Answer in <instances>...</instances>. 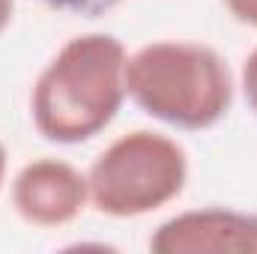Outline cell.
<instances>
[{
  "instance_id": "6",
  "label": "cell",
  "mask_w": 257,
  "mask_h": 254,
  "mask_svg": "<svg viewBox=\"0 0 257 254\" xmlns=\"http://www.w3.org/2000/svg\"><path fill=\"white\" fill-rule=\"evenodd\" d=\"M39 3L69 18H102L114 12L123 0H39Z\"/></svg>"
},
{
  "instance_id": "4",
  "label": "cell",
  "mask_w": 257,
  "mask_h": 254,
  "mask_svg": "<svg viewBox=\"0 0 257 254\" xmlns=\"http://www.w3.org/2000/svg\"><path fill=\"white\" fill-rule=\"evenodd\" d=\"M9 197L24 224L42 230L66 227L90 206L87 171L54 156L33 159L12 177Z\"/></svg>"
},
{
  "instance_id": "8",
  "label": "cell",
  "mask_w": 257,
  "mask_h": 254,
  "mask_svg": "<svg viewBox=\"0 0 257 254\" xmlns=\"http://www.w3.org/2000/svg\"><path fill=\"white\" fill-rule=\"evenodd\" d=\"M227 15L245 27H254L257 30V0H221Z\"/></svg>"
},
{
  "instance_id": "5",
  "label": "cell",
  "mask_w": 257,
  "mask_h": 254,
  "mask_svg": "<svg viewBox=\"0 0 257 254\" xmlns=\"http://www.w3.org/2000/svg\"><path fill=\"white\" fill-rule=\"evenodd\" d=\"M153 254H257V212L200 206L165 218L153 236Z\"/></svg>"
},
{
  "instance_id": "1",
  "label": "cell",
  "mask_w": 257,
  "mask_h": 254,
  "mask_svg": "<svg viewBox=\"0 0 257 254\" xmlns=\"http://www.w3.org/2000/svg\"><path fill=\"white\" fill-rule=\"evenodd\" d=\"M126 45L111 33H78L57 48L30 90V120L51 141L75 147L114 123L126 93Z\"/></svg>"
},
{
  "instance_id": "9",
  "label": "cell",
  "mask_w": 257,
  "mask_h": 254,
  "mask_svg": "<svg viewBox=\"0 0 257 254\" xmlns=\"http://www.w3.org/2000/svg\"><path fill=\"white\" fill-rule=\"evenodd\" d=\"M12 15H15V0H0V36L12 24Z\"/></svg>"
},
{
  "instance_id": "10",
  "label": "cell",
  "mask_w": 257,
  "mask_h": 254,
  "mask_svg": "<svg viewBox=\"0 0 257 254\" xmlns=\"http://www.w3.org/2000/svg\"><path fill=\"white\" fill-rule=\"evenodd\" d=\"M6 168H9V153H6V147H3V141H0V191L6 186Z\"/></svg>"
},
{
  "instance_id": "2",
  "label": "cell",
  "mask_w": 257,
  "mask_h": 254,
  "mask_svg": "<svg viewBox=\"0 0 257 254\" xmlns=\"http://www.w3.org/2000/svg\"><path fill=\"white\" fill-rule=\"evenodd\" d=\"M126 93L147 117L180 132H203L227 117L236 84L212 45L156 39L128 54Z\"/></svg>"
},
{
  "instance_id": "3",
  "label": "cell",
  "mask_w": 257,
  "mask_h": 254,
  "mask_svg": "<svg viewBox=\"0 0 257 254\" xmlns=\"http://www.w3.org/2000/svg\"><path fill=\"white\" fill-rule=\"evenodd\" d=\"M189 183L186 147L153 129L114 138L87 168L90 206L108 218H141L171 206Z\"/></svg>"
},
{
  "instance_id": "7",
  "label": "cell",
  "mask_w": 257,
  "mask_h": 254,
  "mask_svg": "<svg viewBox=\"0 0 257 254\" xmlns=\"http://www.w3.org/2000/svg\"><path fill=\"white\" fill-rule=\"evenodd\" d=\"M239 90H242V99L248 105V111L257 117V45L245 54L242 69H239Z\"/></svg>"
}]
</instances>
